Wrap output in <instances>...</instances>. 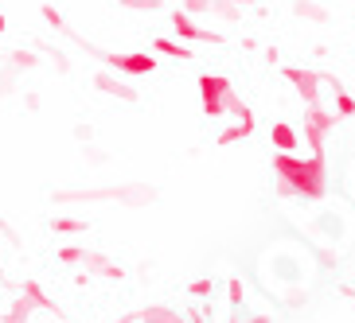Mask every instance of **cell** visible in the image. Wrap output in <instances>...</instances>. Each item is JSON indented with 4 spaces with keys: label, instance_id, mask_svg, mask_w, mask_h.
I'll return each instance as SVG.
<instances>
[{
    "label": "cell",
    "instance_id": "1",
    "mask_svg": "<svg viewBox=\"0 0 355 323\" xmlns=\"http://www.w3.org/2000/svg\"><path fill=\"white\" fill-rule=\"evenodd\" d=\"M273 176H277L282 195L320 199L324 187H328V160H324V152H313V156L277 152L273 156Z\"/></svg>",
    "mask_w": 355,
    "mask_h": 323
},
{
    "label": "cell",
    "instance_id": "2",
    "mask_svg": "<svg viewBox=\"0 0 355 323\" xmlns=\"http://www.w3.org/2000/svg\"><path fill=\"white\" fill-rule=\"evenodd\" d=\"M199 105H203V113L211 121H219L227 113H234V117L246 113V102L234 94L227 74H199Z\"/></svg>",
    "mask_w": 355,
    "mask_h": 323
},
{
    "label": "cell",
    "instance_id": "3",
    "mask_svg": "<svg viewBox=\"0 0 355 323\" xmlns=\"http://www.w3.org/2000/svg\"><path fill=\"white\" fill-rule=\"evenodd\" d=\"M59 203H153V187H86V191H59Z\"/></svg>",
    "mask_w": 355,
    "mask_h": 323
},
{
    "label": "cell",
    "instance_id": "4",
    "mask_svg": "<svg viewBox=\"0 0 355 323\" xmlns=\"http://www.w3.org/2000/svg\"><path fill=\"white\" fill-rule=\"evenodd\" d=\"M90 55H98L110 71H117V74H129V78H141V74H153L157 71V55L153 51H98V47H90V43H83Z\"/></svg>",
    "mask_w": 355,
    "mask_h": 323
},
{
    "label": "cell",
    "instance_id": "5",
    "mask_svg": "<svg viewBox=\"0 0 355 323\" xmlns=\"http://www.w3.org/2000/svg\"><path fill=\"white\" fill-rule=\"evenodd\" d=\"M336 117L340 113L324 109V105H309V109H304V133L301 136L313 152H324V148H328V136L336 133Z\"/></svg>",
    "mask_w": 355,
    "mask_h": 323
},
{
    "label": "cell",
    "instance_id": "6",
    "mask_svg": "<svg viewBox=\"0 0 355 323\" xmlns=\"http://www.w3.org/2000/svg\"><path fill=\"white\" fill-rule=\"evenodd\" d=\"M285 82L297 86V94H301L304 105H320V82L324 74L320 71H309V66H282Z\"/></svg>",
    "mask_w": 355,
    "mask_h": 323
},
{
    "label": "cell",
    "instance_id": "7",
    "mask_svg": "<svg viewBox=\"0 0 355 323\" xmlns=\"http://www.w3.org/2000/svg\"><path fill=\"white\" fill-rule=\"evenodd\" d=\"M172 32H176V39H184V43H223V32L203 28V24H199L196 16H188L184 8L172 12Z\"/></svg>",
    "mask_w": 355,
    "mask_h": 323
},
{
    "label": "cell",
    "instance_id": "8",
    "mask_svg": "<svg viewBox=\"0 0 355 323\" xmlns=\"http://www.w3.org/2000/svg\"><path fill=\"white\" fill-rule=\"evenodd\" d=\"M293 16L304 24H328L332 20V12L324 8V4H316V0H293Z\"/></svg>",
    "mask_w": 355,
    "mask_h": 323
},
{
    "label": "cell",
    "instance_id": "9",
    "mask_svg": "<svg viewBox=\"0 0 355 323\" xmlns=\"http://www.w3.org/2000/svg\"><path fill=\"white\" fill-rule=\"evenodd\" d=\"M250 133H254V113H250V105H246V113H242L234 125H227V129L219 133V145L227 148V145H234V140H246Z\"/></svg>",
    "mask_w": 355,
    "mask_h": 323
},
{
    "label": "cell",
    "instance_id": "10",
    "mask_svg": "<svg viewBox=\"0 0 355 323\" xmlns=\"http://www.w3.org/2000/svg\"><path fill=\"white\" fill-rule=\"evenodd\" d=\"M153 51L164 55V59H176V63H191V47L184 39H168V35H160V39L153 43Z\"/></svg>",
    "mask_w": 355,
    "mask_h": 323
},
{
    "label": "cell",
    "instance_id": "11",
    "mask_svg": "<svg viewBox=\"0 0 355 323\" xmlns=\"http://www.w3.org/2000/svg\"><path fill=\"white\" fill-rule=\"evenodd\" d=\"M270 136H273V148H277V152H297V145H301V133L293 125H285V121H277Z\"/></svg>",
    "mask_w": 355,
    "mask_h": 323
},
{
    "label": "cell",
    "instance_id": "12",
    "mask_svg": "<svg viewBox=\"0 0 355 323\" xmlns=\"http://www.w3.org/2000/svg\"><path fill=\"white\" fill-rule=\"evenodd\" d=\"M94 86H98V90H105V94L121 98V102H137V90H133V86L117 82V78H110V74H94Z\"/></svg>",
    "mask_w": 355,
    "mask_h": 323
},
{
    "label": "cell",
    "instance_id": "13",
    "mask_svg": "<svg viewBox=\"0 0 355 323\" xmlns=\"http://www.w3.org/2000/svg\"><path fill=\"white\" fill-rule=\"evenodd\" d=\"M24 300L32 304V308H43V312H55V304L43 296V288L35 281H24Z\"/></svg>",
    "mask_w": 355,
    "mask_h": 323
},
{
    "label": "cell",
    "instance_id": "14",
    "mask_svg": "<svg viewBox=\"0 0 355 323\" xmlns=\"http://www.w3.org/2000/svg\"><path fill=\"white\" fill-rule=\"evenodd\" d=\"M8 59H12V71H16V74H20V71H35V66H40V55L24 51V47H20V51H12Z\"/></svg>",
    "mask_w": 355,
    "mask_h": 323
},
{
    "label": "cell",
    "instance_id": "15",
    "mask_svg": "<svg viewBox=\"0 0 355 323\" xmlns=\"http://www.w3.org/2000/svg\"><path fill=\"white\" fill-rule=\"evenodd\" d=\"M215 4H219V0H180V8L188 12V16H215Z\"/></svg>",
    "mask_w": 355,
    "mask_h": 323
},
{
    "label": "cell",
    "instance_id": "16",
    "mask_svg": "<svg viewBox=\"0 0 355 323\" xmlns=\"http://www.w3.org/2000/svg\"><path fill=\"white\" fill-rule=\"evenodd\" d=\"M125 12H148V16H157V12H164V0H117Z\"/></svg>",
    "mask_w": 355,
    "mask_h": 323
},
{
    "label": "cell",
    "instance_id": "17",
    "mask_svg": "<svg viewBox=\"0 0 355 323\" xmlns=\"http://www.w3.org/2000/svg\"><path fill=\"white\" fill-rule=\"evenodd\" d=\"M40 16L47 20V28H55V32H67V20H63V12L55 8V4H40Z\"/></svg>",
    "mask_w": 355,
    "mask_h": 323
},
{
    "label": "cell",
    "instance_id": "18",
    "mask_svg": "<svg viewBox=\"0 0 355 323\" xmlns=\"http://www.w3.org/2000/svg\"><path fill=\"white\" fill-rule=\"evenodd\" d=\"M180 315L176 312H168V308H145L141 312V323H176Z\"/></svg>",
    "mask_w": 355,
    "mask_h": 323
},
{
    "label": "cell",
    "instance_id": "19",
    "mask_svg": "<svg viewBox=\"0 0 355 323\" xmlns=\"http://www.w3.org/2000/svg\"><path fill=\"white\" fill-rule=\"evenodd\" d=\"M215 16H219V20H227V24H239V20H242V4L219 0V4H215Z\"/></svg>",
    "mask_w": 355,
    "mask_h": 323
},
{
    "label": "cell",
    "instance_id": "20",
    "mask_svg": "<svg viewBox=\"0 0 355 323\" xmlns=\"http://www.w3.org/2000/svg\"><path fill=\"white\" fill-rule=\"evenodd\" d=\"M51 230L55 234H83L86 219H51Z\"/></svg>",
    "mask_w": 355,
    "mask_h": 323
},
{
    "label": "cell",
    "instance_id": "21",
    "mask_svg": "<svg viewBox=\"0 0 355 323\" xmlns=\"http://www.w3.org/2000/svg\"><path fill=\"white\" fill-rule=\"evenodd\" d=\"M28 315H32V304H28V300L20 296V300L12 304V312L4 315V323H28Z\"/></svg>",
    "mask_w": 355,
    "mask_h": 323
},
{
    "label": "cell",
    "instance_id": "22",
    "mask_svg": "<svg viewBox=\"0 0 355 323\" xmlns=\"http://www.w3.org/2000/svg\"><path fill=\"white\" fill-rule=\"evenodd\" d=\"M336 113H340V117H355V98L344 94V90H336Z\"/></svg>",
    "mask_w": 355,
    "mask_h": 323
},
{
    "label": "cell",
    "instance_id": "23",
    "mask_svg": "<svg viewBox=\"0 0 355 323\" xmlns=\"http://www.w3.org/2000/svg\"><path fill=\"white\" fill-rule=\"evenodd\" d=\"M227 296H230V308H239V304H242V296H246V288H242V277H230Z\"/></svg>",
    "mask_w": 355,
    "mask_h": 323
},
{
    "label": "cell",
    "instance_id": "24",
    "mask_svg": "<svg viewBox=\"0 0 355 323\" xmlns=\"http://www.w3.org/2000/svg\"><path fill=\"white\" fill-rule=\"evenodd\" d=\"M188 292L191 296H211V292H215V281H211V277H199V281L188 284Z\"/></svg>",
    "mask_w": 355,
    "mask_h": 323
},
{
    "label": "cell",
    "instance_id": "25",
    "mask_svg": "<svg viewBox=\"0 0 355 323\" xmlns=\"http://www.w3.org/2000/svg\"><path fill=\"white\" fill-rule=\"evenodd\" d=\"M83 257H86V250H78V246H63V250H59V261H63V265H78Z\"/></svg>",
    "mask_w": 355,
    "mask_h": 323
},
{
    "label": "cell",
    "instance_id": "26",
    "mask_svg": "<svg viewBox=\"0 0 355 323\" xmlns=\"http://www.w3.org/2000/svg\"><path fill=\"white\" fill-rule=\"evenodd\" d=\"M230 323H273L270 315H250V320H230Z\"/></svg>",
    "mask_w": 355,
    "mask_h": 323
},
{
    "label": "cell",
    "instance_id": "27",
    "mask_svg": "<svg viewBox=\"0 0 355 323\" xmlns=\"http://www.w3.org/2000/svg\"><path fill=\"white\" fill-rule=\"evenodd\" d=\"M0 234H4V238H16V234H12V226H8L4 219H0Z\"/></svg>",
    "mask_w": 355,
    "mask_h": 323
},
{
    "label": "cell",
    "instance_id": "28",
    "mask_svg": "<svg viewBox=\"0 0 355 323\" xmlns=\"http://www.w3.org/2000/svg\"><path fill=\"white\" fill-rule=\"evenodd\" d=\"M8 32V20H4V12H0V35Z\"/></svg>",
    "mask_w": 355,
    "mask_h": 323
},
{
    "label": "cell",
    "instance_id": "29",
    "mask_svg": "<svg viewBox=\"0 0 355 323\" xmlns=\"http://www.w3.org/2000/svg\"><path fill=\"white\" fill-rule=\"evenodd\" d=\"M230 4H242V8H246V4H254V0H230Z\"/></svg>",
    "mask_w": 355,
    "mask_h": 323
}]
</instances>
